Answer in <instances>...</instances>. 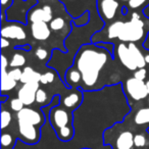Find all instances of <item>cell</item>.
Wrapping results in <instances>:
<instances>
[{
    "label": "cell",
    "instance_id": "7402d4cb",
    "mask_svg": "<svg viewBox=\"0 0 149 149\" xmlns=\"http://www.w3.org/2000/svg\"><path fill=\"white\" fill-rule=\"evenodd\" d=\"M26 63V58L23 54L21 53H15L11 58V61L9 63V65L11 68H21V66L25 65Z\"/></svg>",
    "mask_w": 149,
    "mask_h": 149
},
{
    "label": "cell",
    "instance_id": "9c48e42d",
    "mask_svg": "<svg viewBox=\"0 0 149 149\" xmlns=\"http://www.w3.org/2000/svg\"><path fill=\"white\" fill-rule=\"evenodd\" d=\"M31 33L34 39L39 41H45L50 37V29L47 23L44 22H38V23H32L31 25Z\"/></svg>",
    "mask_w": 149,
    "mask_h": 149
},
{
    "label": "cell",
    "instance_id": "7a4b0ae2",
    "mask_svg": "<svg viewBox=\"0 0 149 149\" xmlns=\"http://www.w3.org/2000/svg\"><path fill=\"white\" fill-rule=\"evenodd\" d=\"M144 36V22L137 13L132 15L131 21L124 23L118 39L123 42H136Z\"/></svg>",
    "mask_w": 149,
    "mask_h": 149
},
{
    "label": "cell",
    "instance_id": "cb8c5ba5",
    "mask_svg": "<svg viewBox=\"0 0 149 149\" xmlns=\"http://www.w3.org/2000/svg\"><path fill=\"white\" fill-rule=\"evenodd\" d=\"M11 122V113L7 110H2L1 111V128L5 129L9 126Z\"/></svg>",
    "mask_w": 149,
    "mask_h": 149
},
{
    "label": "cell",
    "instance_id": "9a60e30c",
    "mask_svg": "<svg viewBox=\"0 0 149 149\" xmlns=\"http://www.w3.org/2000/svg\"><path fill=\"white\" fill-rule=\"evenodd\" d=\"M40 79H41V74H39V72H37L36 70H34L33 68H30V66H27V68H25L23 70L21 82L23 84L30 83V82H39L40 83Z\"/></svg>",
    "mask_w": 149,
    "mask_h": 149
},
{
    "label": "cell",
    "instance_id": "f546056e",
    "mask_svg": "<svg viewBox=\"0 0 149 149\" xmlns=\"http://www.w3.org/2000/svg\"><path fill=\"white\" fill-rule=\"evenodd\" d=\"M11 142H13V137H11L10 134H6V133L2 134V136H1V144H2L3 147L9 146L11 144Z\"/></svg>",
    "mask_w": 149,
    "mask_h": 149
},
{
    "label": "cell",
    "instance_id": "8d00e7d4",
    "mask_svg": "<svg viewBox=\"0 0 149 149\" xmlns=\"http://www.w3.org/2000/svg\"><path fill=\"white\" fill-rule=\"evenodd\" d=\"M1 4H2V6H5L6 4H10V0H1Z\"/></svg>",
    "mask_w": 149,
    "mask_h": 149
},
{
    "label": "cell",
    "instance_id": "4dcf8cb0",
    "mask_svg": "<svg viewBox=\"0 0 149 149\" xmlns=\"http://www.w3.org/2000/svg\"><path fill=\"white\" fill-rule=\"evenodd\" d=\"M146 74H147V72L144 68H139L138 70H136L134 74V78L138 80H141V81H144L145 78H146Z\"/></svg>",
    "mask_w": 149,
    "mask_h": 149
},
{
    "label": "cell",
    "instance_id": "8fae6325",
    "mask_svg": "<svg viewBox=\"0 0 149 149\" xmlns=\"http://www.w3.org/2000/svg\"><path fill=\"white\" fill-rule=\"evenodd\" d=\"M1 35L2 37L7 38V39H17L24 40L27 37V34L24 31V29L19 25H11L3 27L1 30Z\"/></svg>",
    "mask_w": 149,
    "mask_h": 149
},
{
    "label": "cell",
    "instance_id": "5b68a950",
    "mask_svg": "<svg viewBox=\"0 0 149 149\" xmlns=\"http://www.w3.org/2000/svg\"><path fill=\"white\" fill-rule=\"evenodd\" d=\"M50 120L56 129H60L62 127L68 126L72 124V116L63 108H58L57 106L52 108L50 112Z\"/></svg>",
    "mask_w": 149,
    "mask_h": 149
},
{
    "label": "cell",
    "instance_id": "277c9868",
    "mask_svg": "<svg viewBox=\"0 0 149 149\" xmlns=\"http://www.w3.org/2000/svg\"><path fill=\"white\" fill-rule=\"evenodd\" d=\"M39 82H30L23 84L21 89L19 90V98L23 101L25 105H31L36 101V94L39 89Z\"/></svg>",
    "mask_w": 149,
    "mask_h": 149
},
{
    "label": "cell",
    "instance_id": "1f68e13d",
    "mask_svg": "<svg viewBox=\"0 0 149 149\" xmlns=\"http://www.w3.org/2000/svg\"><path fill=\"white\" fill-rule=\"evenodd\" d=\"M35 54L38 59H40V60H44L48 56V52L46 51V49H44V48H42V47H38Z\"/></svg>",
    "mask_w": 149,
    "mask_h": 149
},
{
    "label": "cell",
    "instance_id": "603a6c76",
    "mask_svg": "<svg viewBox=\"0 0 149 149\" xmlns=\"http://www.w3.org/2000/svg\"><path fill=\"white\" fill-rule=\"evenodd\" d=\"M64 24H65V22H64V19L62 17H55V19H53L50 22L49 26L50 29L53 30V31H59L64 27Z\"/></svg>",
    "mask_w": 149,
    "mask_h": 149
},
{
    "label": "cell",
    "instance_id": "ba28073f",
    "mask_svg": "<svg viewBox=\"0 0 149 149\" xmlns=\"http://www.w3.org/2000/svg\"><path fill=\"white\" fill-rule=\"evenodd\" d=\"M118 55L120 58V62L126 66L127 68L131 70H135L138 68L136 62H135L134 58H133L132 54H131L130 50L128 48V45L124 43H120L118 46Z\"/></svg>",
    "mask_w": 149,
    "mask_h": 149
},
{
    "label": "cell",
    "instance_id": "e575fe53",
    "mask_svg": "<svg viewBox=\"0 0 149 149\" xmlns=\"http://www.w3.org/2000/svg\"><path fill=\"white\" fill-rule=\"evenodd\" d=\"M99 46H101V47H104V48H107L108 49V51L109 52H112V48H113V45L112 44H104V43H99L98 44Z\"/></svg>",
    "mask_w": 149,
    "mask_h": 149
},
{
    "label": "cell",
    "instance_id": "4316f807",
    "mask_svg": "<svg viewBox=\"0 0 149 149\" xmlns=\"http://www.w3.org/2000/svg\"><path fill=\"white\" fill-rule=\"evenodd\" d=\"M24 105H25V104L23 103V101H22L19 97L15 98V99H13L10 101V107H11V109L15 110V111H17V112L21 111L24 108Z\"/></svg>",
    "mask_w": 149,
    "mask_h": 149
},
{
    "label": "cell",
    "instance_id": "3957f363",
    "mask_svg": "<svg viewBox=\"0 0 149 149\" xmlns=\"http://www.w3.org/2000/svg\"><path fill=\"white\" fill-rule=\"evenodd\" d=\"M126 89L128 91L129 95L134 100H141L144 99L148 95V90H147L146 83L144 81H141L136 78H131L127 81Z\"/></svg>",
    "mask_w": 149,
    "mask_h": 149
},
{
    "label": "cell",
    "instance_id": "52a82bcc",
    "mask_svg": "<svg viewBox=\"0 0 149 149\" xmlns=\"http://www.w3.org/2000/svg\"><path fill=\"white\" fill-rule=\"evenodd\" d=\"M17 120L30 123L34 126H38V125H42L44 118L43 114L38 110L33 109V108L24 107L21 111L17 112Z\"/></svg>",
    "mask_w": 149,
    "mask_h": 149
},
{
    "label": "cell",
    "instance_id": "30bf717a",
    "mask_svg": "<svg viewBox=\"0 0 149 149\" xmlns=\"http://www.w3.org/2000/svg\"><path fill=\"white\" fill-rule=\"evenodd\" d=\"M29 17L32 23H38V22L48 23L52 21V9L50 6L45 5L43 8H37L32 10Z\"/></svg>",
    "mask_w": 149,
    "mask_h": 149
},
{
    "label": "cell",
    "instance_id": "836d02e7",
    "mask_svg": "<svg viewBox=\"0 0 149 149\" xmlns=\"http://www.w3.org/2000/svg\"><path fill=\"white\" fill-rule=\"evenodd\" d=\"M6 66H8L7 58L4 55L1 56V70H6Z\"/></svg>",
    "mask_w": 149,
    "mask_h": 149
},
{
    "label": "cell",
    "instance_id": "ab89813d",
    "mask_svg": "<svg viewBox=\"0 0 149 149\" xmlns=\"http://www.w3.org/2000/svg\"><path fill=\"white\" fill-rule=\"evenodd\" d=\"M146 86H147V90H148V93H149V81L146 83Z\"/></svg>",
    "mask_w": 149,
    "mask_h": 149
},
{
    "label": "cell",
    "instance_id": "44dd1931",
    "mask_svg": "<svg viewBox=\"0 0 149 149\" xmlns=\"http://www.w3.org/2000/svg\"><path fill=\"white\" fill-rule=\"evenodd\" d=\"M82 74L79 70H74V68H70L66 72V80L70 84H77L81 81Z\"/></svg>",
    "mask_w": 149,
    "mask_h": 149
},
{
    "label": "cell",
    "instance_id": "f35d334b",
    "mask_svg": "<svg viewBox=\"0 0 149 149\" xmlns=\"http://www.w3.org/2000/svg\"><path fill=\"white\" fill-rule=\"evenodd\" d=\"M122 13H127L126 7H123V8H122Z\"/></svg>",
    "mask_w": 149,
    "mask_h": 149
},
{
    "label": "cell",
    "instance_id": "ac0fdd59",
    "mask_svg": "<svg viewBox=\"0 0 149 149\" xmlns=\"http://www.w3.org/2000/svg\"><path fill=\"white\" fill-rule=\"evenodd\" d=\"M56 133H57L58 138L61 141H68L74 136V129H72V125H68V126L58 129V132Z\"/></svg>",
    "mask_w": 149,
    "mask_h": 149
},
{
    "label": "cell",
    "instance_id": "e0dca14e",
    "mask_svg": "<svg viewBox=\"0 0 149 149\" xmlns=\"http://www.w3.org/2000/svg\"><path fill=\"white\" fill-rule=\"evenodd\" d=\"M81 100V94L79 92H72V93L68 94L65 96L63 99V104L65 107L68 108H74V106H77L78 103Z\"/></svg>",
    "mask_w": 149,
    "mask_h": 149
},
{
    "label": "cell",
    "instance_id": "b9f144b4",
    "mask_svg": "<svg viewBox=\"0 0 149 149\" xmlns=\"http://www.w3.org/2000/svg\"><path fill=\"white\" fill-rule=\"evenodd\" d=\"M148 104H149V98H148Z\"/></svg>",
    "mask_w": 149,
    "mask_h": 149
},
{
    "label": "cell",
    "instance_id": "ffe728a7",
    "mask_svg": "<svg viewBox=\"0 0 149 149\" xmlns=\"http://www.w3.org/2000/svg\"><path fill=\"white\" fill-rule=\"evenodd\" d=\"M135 123L137 125H144L149 123V108H142L135 116Z\"/></svg>",
    "mask_w": 149,
    "mask_h": 149
},
{
    "label": "cell",
    "instance_id": "74e56055",
    "mask_svg": "<svg viewBox=\"0 0 149 149\" xmlns=\"http://www.w3.org/2000/svg\"><path fill=\"white\" fill-rule=\"evenodd\" d=\"M145 61H146V63H149V54L145 55Z\"/></svg>",
    "mask_w": 149,
    "mask_h": 149
},
{
    "label": "cell",
    "instance_id": "f1b7e54d",
    "mask_svg": "<svg viewBox=\"0 0 149 149\" xmlns=\"http://www.w3.org/2000/svg\"><path fill=\"white\" fill-rule=\"evenodd\" d=\"M8 74L13 78V80H15L17 82L21 81L22 74H23V70H22L19 68H13V70L8 72Z\"/></svg>",
    "mask_w": 149,
    "mask_h": 149
},
{
    "label": "cell",
    "instance_id": "60d3db41",
    "mask_svg": "<svg viewBox=\"0 0 149 149\" xmlns=\"http://www.w3.org/2000/svg\"><path fill=\"white\" fill-rule=\"evenodd\" d=\"M122 1H130V0H122Z\"/></svg>",
    "mask_w": 149,
    "mask_h": 149
},
{
    "label": "cell",
    "instance_id": "484cf974",
    "mask_svg": "<svg viewBox=\"0 0 149 149\" xmlns=\"http://www.w3.org/2000/svg\"><path fill=\"white\" fill-rule=\"evenodd\" d=\"M134 145L138 148L144 147L146 145V137L143 134H137L134 136Z\"/></svg>",
    "mask_w": 149,
    "mask_h": 149
},
{
    "label": "cell",
    "instance_id": "d6986e66",
    "mask_svg": "<svg viewBox=\"0 0 149 149\" xmlns=\"http://www.w3.org/2000/svg\"><path fill=\"white\" fill-rule=\"evenodd\" d=\"M123 25H124V22H116V23L111 24L108 28V38L109 39H114V38H118L122 31Z\"/></svg>",
    "mask_w": 149,
    "mask_h": 149
},
{
    "label": "cell",
    "instance_id": "d6a6232c",
    "mask_svg": "<svg viewBox=\"0 0 149 149\" xmlns=\"http://www.w3.org/2000/svg\"><path fill=\"white\" fill-rule=\"evenodd\" d=\"M147 0H130L129 1V6L131 8H138L142 4H144Z\"/></svg>",
    "mask_w": 149,
    "mask_h": 149
},
{
    "label": "cell",
    "instance_id": "6da1fadb",
    "mask_svg": "<svg viewBox=\"0 0 149 149\" xmlns=\"http://www.w3.org/2000/svg\"><path fill=\"white\" fill-rule=\"evenodd\" d=\"M102 50H97L93 47H84L77 56L76 64L82 74L83 83L87 87L95 85L100 72L107 61L106 53Z\"/></svg>",
    "mask_w": 149,
    "mask_h": 149
},
{
    "label": "cell",
    "instance_id": "5bb4252c",
    "mask_svg": "<svg viewBox=\"0 0 149 149\" xmlns=\"http://www.w3.org/2000/svg\"><path fill=\"white\" fill-rule=\"evenodd\" d=\"M128 48L130 50L131 54H132L133 58H134L135 62H136L138 68H142L145 66L146 61H145V56L142 54V52L139 50V48L136 46V44L134 42H130L128 44Z\"/></svg>",
    "mask_w": 149,
    "mask_h": 149
},
{
    "label": "cell",
    "instance_id": "8992f818",
    "mask_svg": "<svg viewBox=\"0 0 149 149\" xmlns=\"http://www.w3.org/2000/svg\"><path fill=\"white\" fill-rule=\"evenodd\" d=\"M19 130L21 135L26 139V141L29 143H36L40 139L39 130L36 128V126L30 124V123L19 120Z\"/></svg>",
    "mask_w": 149,
    "mask_h": 149
},
{
    "label": "cell",
    "instance_id": "d4e9b609",
    "mask_svg": "<svg viewBox=\"0 0 149 149\" xmlns=\"http://www.w3.org/2000/svg\"><path fill=\"white\" fill-rule=\"evenodd\" d=\"M55 79V74L52 72H44V74H41V79H40V83L43 84V85H46V84H50L54 81Z\"/></svg>",
    "mask_w": 149,
    "mask_h": 149
},
{
    "label": "cell",
    "instance_id": "d590c367",
    "mask_svg": "<svg viewBox=\"0 0 149 149\" xmlns=\"http://www.w3.org/2000/svg\"><path fill=\"white\" fill-rule=\"evenodd\" d=\"M7 46H9V41H8V39H6V38L2 37V39H1V47H2V48H5V47H7Z\"/></svg>",
    "mask_w": 149,
    "mask_h": 149
},
{
    "label": "cell",
    "instance_id": "2e32d148",
    "mask_svg": "<svg viewBox=\"0 0 149 149\" xmlns=\"http://www.w3.org/2000/svg\"><path fill=\"white\" fill-rule=\"evenodd\" d=\"M17 86V81L8 74L6 70H1V91H10Z\"/></svg>",
    "mask_w": 149,
    "mask_h": 149
},
{
    "label": "cell",
    "instance_id": "4fadbf2b",
    "mask_svg": "<svg viewBox=\"0 0 149 149\" xmlns=\"http://www.w3.org/2000/svg\"><path fill=\"white\" fill-rule=\"evenodd\" d=\"M134 146V135L130 131L123 132L116 140L118 149H132Z\"/></svg>",
    "mask_w": 149,
    "mask_h": 149
},
{
    "label": "cell",
    "instance_id": "83f0119b",
    "mask_svg": "<svg viewBox=\"0 0 149 149\" xmlns=\"http://www.w3.org/2000/svg\"><path fill=\"white\" fill-rule=\"evenodd\" d=\"M47 101V94L43 89H38L37 94H36V102L39 104H44Z\"/></svg>",
    "mask_w": 149,
    "mask_h": 149
},
{
    "label": "cell",
    "instance_id": "7c38bea8",
    "mask_svg": "<svg viewBox=\"0 0 149 149\" xmlns=\"http://www.w3.org/2000/svg\"><path fill=\"white\" fill-rule=\"evenodd\" d=\"M118 8V2L116 0H102L100 3V10L106 19L114 17Z\"/></svg>",
    "mask_w": 149,
    "mask_h": 149
}]
</instances>
